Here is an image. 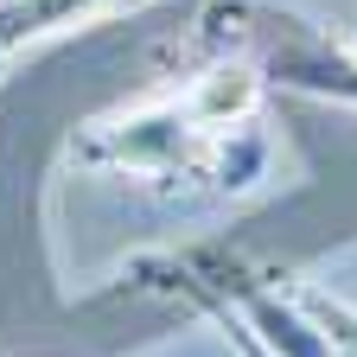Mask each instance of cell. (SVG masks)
Returning a JSON list of instances; mask_svg holds the SVG:
<instances>
[{"instance_id":"2","label":"cell","mask_w":357,"mask_h":357,"mask_svg":"<svg viewBox=\"0 0 357 357\" xmlns=\"http://www.w3.org/2000/svg\"><path fill=\"white\" fill-rule=\"evenodd\" d=\"M192 38L204 58H236L261 83L357 109V38H332L287 0H198Z\"/></svg>"},{"instance_id":"1","label":"cell","mask_w":357,"mask_h":357,"mask_svg":"<svg viewBox=\"0 0 357 357\" xmlns=\"http://www.w3.org/2000/svg\"><path fill=\"white\" fill-rule=\"evenodd\" d=\"M255 109L261 77L236 58H211L192 83L89 121L70 141V160L89 172L204 178L211 192H249L268 166V141L249 128Z\"/></svg>"},{"instance_id":"3","label":"cell","mask_w":357,"mask_h":357,"mask_svg":"<svg viewBox=\"0 0 357 357\" xmlns=\"http://www.w3.org/2000/svg\"><path fill=\"white\" fill-rule=\"evenodd\" d=\"M128 7H141V0H0V64L26 45H45L77 26H102Z\"/></svg>"}]
</instances>
